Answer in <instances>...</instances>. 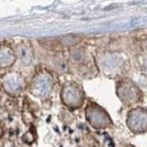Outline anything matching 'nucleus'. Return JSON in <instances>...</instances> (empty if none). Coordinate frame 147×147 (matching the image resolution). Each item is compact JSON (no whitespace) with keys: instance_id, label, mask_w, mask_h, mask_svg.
<instances>
[]
</instances>
